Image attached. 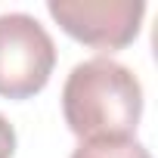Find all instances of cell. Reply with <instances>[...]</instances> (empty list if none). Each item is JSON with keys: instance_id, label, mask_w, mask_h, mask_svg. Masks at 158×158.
I'll list each match as a JSON object with an SVG mask.
<instances>
[{"instance_id": "obj_3", "label": "cell", "mask_w": 158, "mask_h": 158, "mask_svg": "<svg viewBox=\"0 0 158 158\" xmlns=\"http://www.w3.org/2000/svg\"><path fill=\"white\" fill-rule=\"evenodd\" d=\"M59 28L93 50L115 53L136 40L146 16L143 0H47Z\"/></svg>"}, {"instance_id": "obj_2", "label": "cell", "mask_w": 158, "mask_h": 158, "mask_svg": "<svg viewBox=\"0 0 158 158\" xmlns=\"http://www.w3.org/2000/svg\"><path fill=\"white\" fill-rule=\"evenodd\" d=\"M56 68L50 31L28 13L0 16V96L28 99L40 93Z\"/></svg>"}, {"instance_id": "obj_5", "label": "cell", "mask_w": 158, "mask_h": 158, "mask_svg": "<svg viewBox=\"0 0 158 158\" xmlns=\"http://www.w3.org/2000/svg\"><path fill=\"white\" fill-rule=\"evenodd\" d=\"M16 155V127L0 115V158H13Z\"/></svg>"}, {"instance_id": "obj_4", "label": "cell", "mask_w": 158, "mask_h": 158, "mask_svg": "<svg viewBox=\"0 0 158 158\" xmlns=\"http://www.w3.org/2000/svg\"><path fill=\"white\" fill-rule=\"evenodd\" d=\"M71 158H152V155L136 136H127V139H87L71 152Z\"/></svg>"}, {"instance_id": "obj_1", "label": "cell", "mask_w": 158, "mask_h": 158, "mask_svg": "<svg viewBox=\"0 0 158 158\" xmlns=\"http://www.w3.org/2000/svg\"><path fill=\"white\" fill-rule=\"evenodd\" d=\"M62 115L81 143L136 136L143 118V84L127 65L109 56L84 59L65 77Z\"/></svg>"}]
</instances>
